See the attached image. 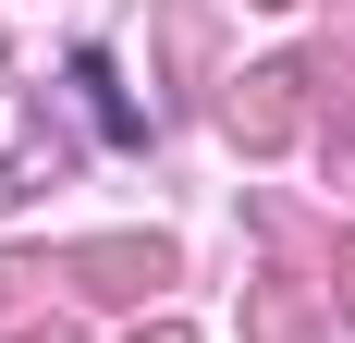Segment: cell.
Masks as SVG:
<instances>
[{"mask_svg": "<svg viewBox=\"0 0 355 343\" xmlns=\"http://www.w3.org/2000/svg\"><path fill=\"white\" fill-rule=\"evenodd\" d=\"M159 343H184V331H159Z\"/></svg>", "mask_w": 355, "mask_h": 343, "instance_id": "obj_1", "label": "cell"}, {"mask_svg": "<svg viewBox=\"0 0 355 343\" xmlns=\"http://www.w3.org/2000/svg\"><path fill=\"white\" fill-rule=\"evenodd\" d=\"M49 343H62V331H49Z\"/></svg>", "mask_w": 355, "mask_h": 343, "instance_id": "obj_2", "label": "cell"}]
</instances>
